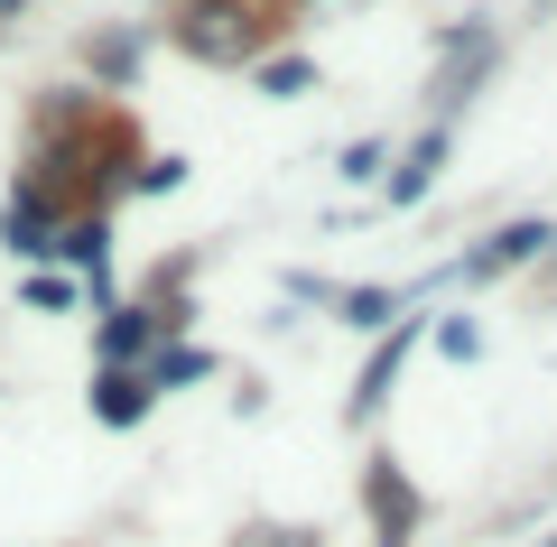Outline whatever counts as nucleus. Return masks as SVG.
<instances>
[{"instance_id": "nucleus-16", "label": "nucleus", "mask_w": 557, "mask_h": 547, "mask_svg": "<svg viewBox=\"0 0 557 547\" xmlns=\"http://www.w3.org/2000/svg\"><path fill=\"white\" fill-rule=\"evenodd\" d=\"M344 176H354V186H372V176H391V167H381V139H354V149H344Z\"/></svg>"}, {"instance_id": "nucleus-14", "label": "nucleus", "mask_w": 557, "mask_h": 547, "mask_svg": "<svg viewBox=\"0 0 557 547\" xmlns=\"http://www.w3.org/2000/svg\"><path fill=\"white\" fill-rule=\"evenodd\" d=\"M131 186H139V196H177V186H186V158H177V149H168V158H149V167H139Z\"/></svg>"}, {"instance_id": "nucleus-10", "label": "nucleus", "mask_w": 557, "mask_h": 547, "mask_svg": "<svg viewBox=\"0 0 557 547\" xmlns=\"http://www.w3.org/2000/svg\"><path fill=\"white\" fill-rule=\"evenodd\" d=\"M335 307H344V325H362V334H381V325H399V315H409L391 288H344Z\"/></svg>"}, {"instance_id": "nucleus-19", "label": "nucleus", "mask_w": 557, "mask_h": 547, "mask_svg": "<svg viewBox=\"0 0 557 547\" xmlns=\"http://www.w3.org/2000/svg\"><path fill=\"white\" fill-rule=\"evenodd\" d=\"M539 547H557V538H539Z\"/></svg>"}, {"instance_id": "nucleus-9", "label": "nucleus", "mask_w": 557, "mask_h": 547, "mask_svg": "<svg viewBox=\"0 0 557 547\" xmlns=\"http://www.w3.org/2000/svg\"><path fill=\"white\" fill-rule=\"evenodd\" d=\"M139 372H149V390H186V381H214V352L205 344H159Z\"/></svg>"}, {"instance_id": "nucleus-13", "label": "nucleus", "mask_w": 557, "mask_h": 547, "mask_svg": "<svg viewBox=\"0 0 557 547\" xmlns=\"http://www.w3.org/2000/svg\"><path fill=\"white\" fill-rule=\"evenodd\" d=\"M428 334H437V352H446V362H474V352H483V325H474V315H437Z\"/></svg>"}, {"instance_id": "nucleus-6", "label": "nucleus", "mask_w": 557, "mask_h": 547, "mask_svg": "<svg viewBox=\"0 0 557 547\" xmlns=\"http://www.w3.org/2000/svg\"><path fill=\"white\" fill-rule=\"evenodd\" d=\"M57 251L65 260H75V270H84V288H94V307L102 315H112V223H65V233H57Z\"/></svg>"}, {"instance_id": "nucleus-3", "label": "nucleus", "mask_w": 557, "mask_h": 547, "mask_svg": "<svg viewBox=\"0 0 557 547\" xmlns=\"http://www.w3.org/2000/svg\"><path fill=\"white\" fill-rule=\"evenodd\" d=\"M362 510H372V547H409V529L428 520V501L399 473V455H362Z\"/></svg>"}, {"instance_id": "nucleus-15", "label": "nucleus", "mask_w": 557, "mask_h": 547, "mask_svg": "<svg viewBox=\"0 0 557 547\" xmlns=\"http://www.w3.org/2000/svg\"><path fill=\"white\" fill-rule=\"evenodd\" d=\"M233 547H317V529H278V520H260V529H242Z\"/></svg>"}, {"instance_id": "nucleus-5", "label": "nucleus", "mask_w": 557, "mask_h": 547, "mask_svg": "<svg viewBox=\"0 0 557 547\" xmlns=\"http://www.w3.org/2000/svg\"><path fill=\"white\" fill-rule=\"evenodd\" d=\"M446 149H456V130H437V121H428V130H418L409 149H399V167L381 176V196H391V214H409V204H428V186L446 176Z\"/></svg>"}, {"instance_id": "nucleus-1", "label": "nucleus", "mask_w": 557, "mask_h": 547, "mask_svg": "<svg viewBox=\"0 0 557 547\" xmlns=\"http://www.w3.org/2000/svg\"><path fill=\"white\" fill-rule=\"evenodd\" d=\"M502 65V28L493 20H465V28H446L437 38V75H428V121L437 130H456V112L483 94V75Z\"/></svg>"}, {"instance_id": "nucleus-17", "label": "nucleus", "mask_w": 557, "mask_h": 547, "mask_svg": "<svg viewBox=\"0 0 557 547\" xmlns=\"http://www.w3.org/2000/svg\"><path fill=\"white\" fill-rule=\"evenodd\" d=\"M65 297H75V288H65V278H57V270H38V278H28V307H47V315H57V307H65Z\"/></svg>"}, {"instance_id": "nucleus-4", "label": "nucleus", "mask_w": 557, "mask_h": 547, "mask_svg": "<svg viewBox=\"0 0 557 547\" xmlns=\"http://www.w3.org/2000/svg\"><path fill=\"white\" fill-rule=\"evenodd\" d=\"M418 334H428V325H418V315H399V325H391V334H381V344H372V362H362L354 399H344V418H354V427H372V418H381V399L399 390V372H409Z\"/></svg>"}, {"instance_id": "nucleus-12", "label": "nucleus", "mask_w": 557, "mask_h": 547, "mask_svg": "<svg viewBox=\"0 0 557 547\" xmlns=\"http://www.w3.org/2000/svg\"><path fill=\"white\" fill-rule=\"evenodd\" d=\"M307 84H317V65H307V57H278V65H260V94H270V102H298Z\"/></svg>"}, {"instance_id": "nucleus-8", "label": "nucleus", "mask_w": 557, "mask_h": 547, "mask_svg": "<svg viewBox=\"0 0 557 547\" xmlns=\"http://www.w3.org/2000/svg\"><path fill=\"white\" fill-rule=\"evenodd\" d=\"M0 241H10L20 260H47V251H57V233H47V186H20V196H10V214H0Z\"/></svg>"}, {"instance_id": "nucleus-2", "label": "nucleus", "mask_w": 557, "mask_h": 547, "mask_svg": "<svg viewBox=\"0 0 557 547\" xmlns=\"http://www.w3.org/2000/svg\"><path fill=\"white\" fill-rule=\"evenodd\" d=\"M548 251H557V223L548 214H520V223H502L493 241H474L465 260H446V278H456V288H493V278L530 270V260H548Z\"/></svg>"}, {"instance_id": "nucleus-18", "label": "nucleus", "mask_w": 557, "mask_h": 547, "mask_svg": "<svg viewBox=\"0 0 557 547\" xmlns=\"http://www.w3.org/2000/svg\"><path fill=\"white\" fill-rule=\"evenodd\" d=\"M0 10H20V0H0Z\"/></svg>"}, {"instance_id": "nucleus-7", "label": "nucleus", "mask_w": 557, "mask_h": 547, "mask_svg": "<svg viewBox=\"0 0 557 547\" xmlns=\"http://www.w3.org/2000/svg\"><path fill=\"white\" fill-rule=\"evenodd\" d=\"M149 409H159L149 372H94V418H102V427H139Z\"/></svg>"}, {"instance_id": "nucleus-11", "label": "nucleus", "mask_w": 557, "mask_h": 547, "mask_svg": "<svg viewBox=\"0 0 557 547\" xmlns=\"http://www.w3.org/2000/svg\"><path fill=\"white\" fill-rule=\"evenodd\" d=\"M84 65H94V75H112V84H131L139 38H131V28H112V38H94V47H84Z\"/></svg>"}]
</instances>
